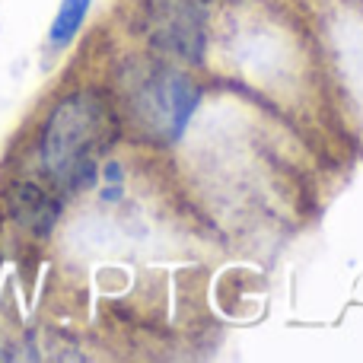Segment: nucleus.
<instances>
[{
  "instance_id": "f257e3e1",
  "label": "nucleus",
  "mask_w": 363,
  "mask_h": 363,
  "mask_svg": "<svg viewBox=\"0 0 363 363\" xmlns=\"http://www.w3.org/2000/svg\"><path fill=\"white\" fill-rule=\"evenodd\" d=\"M118 125L96 93H74L55 106L42 131V166L67 191L96 179V163L112 147Z\"/></svg>"
},
{
  "instance_id": "f03ea898",
  "label": "nucleus",
  "mask_w": 363,
  "mask_h": 363,
  "mask_svg": "<svg viewBox=\"0 0 363 363\" xmlns=\"http://www.w3.org/2000/svg\"><path fill=\"white\" fill-rule=\"evenodd\" d=\"M194 106H198L194 83L172 70H153L131 93L134 121L157 140H176L185 131Z\"/></svg>"
},
{
  "instance_id": "7ed1b4c3",
  "label": "nucleus",
  "mask_w": 363,
  "mask_h": 363,
  "mask_svg": "<svg viewBox=\"0 0 363 363\" xmlns=\"http://www.w3.org/2000/svg\"><path fill=\"white\" fill-rule=\"evenodd\" d=\"M6 213L23 230L35 233V236H48L61 217V204L45 188L32 185V182H16L6 188Z\"/></svg>"
},
{
  "instance_id": "20e7f679",
  "label": "nucleus",
  "mask_w": 363,
  "mask_h": 363,
  "mask_svg": "<svg viewBox=\"0 0 363 363\" xmlns=\"http://www.w3.org/2000/svg\"><path fill=\"white\" fill-rule=\"evenodd\" d=\"M153 23H157V38L169 51L191 57L201 48V19L185 0H160L153 6Z\"/></svg>"
},
{
  "instance_id": "39448f33",
  "label": "nucleus",
  "mask_w": 363,
  "mask_h": 363,
  "mask_svg": "<svg viewBox=\"0 0 363 363\" xmlns=\"http://www.w3.org/2000/svg\"><path fill=\"white\" fill-rule=\"evenodd\" d=\"M89 4H93V0H61L57 16H55V23H51V42L67 45L70 38L80 32L83 19H86V13H89Z\"/></svg>"
}]
</instances>
